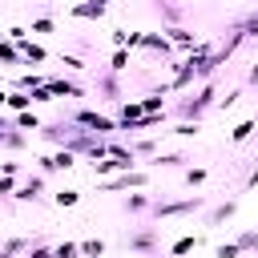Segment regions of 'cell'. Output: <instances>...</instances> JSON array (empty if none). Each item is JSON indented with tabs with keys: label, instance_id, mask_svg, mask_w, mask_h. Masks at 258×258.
<instances>
[{
	"label": "cell",
	"instance_id": "obj_14",
	"mask_svg": "<svg viewBox=\"0 0 258 258\" xmlns=\"http://www.w3.org/2000/svg\"><path fill=\"white\" fill-rule=\"evenodd\" d=\"M153 246H157L153 234H125V250H145V254H149Z\"/></svg>",
	"mask_w": 258,
	"mask_h": 258
},
{
	"label": "cell",
	"instance_id": "obj_15",
	"mask_svg": "<svg viewBox=\"0 0 258 258\" xmlns=\"http://www.w3.org/2000/svg\"><path fill=\"white\" fill-rule=\"evenodd\" d=\"M254 129H258V117H250V121H238V125L230 129V141H234V145H242V141H246Z\"/></svg>",
	"mask_w": 258,
	"mask_h": 258
},
{
	"label": "cell",
	"instance_id": "obj_22",
	"mask_svg": "<svg viewBox=\"0 0 258 258\" xmlns=\"http://www.w3.org/2000/svg\"><path fill=\"white\" fill-rule=\"evenodd\" d=\"M52 202H56V206H77V202H81V189H56Z\"/></svg>",
	"mask_w": 258,
	"mask_h": 258
},
{
	"label": "cell",
	"instance_id": "obj_38",
	"mask_svg": "<svg viewBox=\"0 0 258 258\" xmlns=\"http://www.w3.org/2000/svg\"><path fill=\"white\" fill-rule=\"evenodd\" d=\"M250 81H254V85H258V60H254V69H250Z\"/></svg>",
	"mask_w": 258,
	"mask_h": 258
},
{
	"label": "cell",
	"instance_id": "obj_9",
	"mask_svg": "<svg viewBox=\"0 0 258 258\" xmlns=\"http://www.w3.org/2000/svg\"><path fill=\"white\" fill-rule=\"evenodd\" d=\"M141 48H149V52H161V56H169V36L165 32H141Z\"/></svg>",
	"mask_w": 258,
	"mask_h": 258
},
{
	"label": "cell",
	"instance_id": "obj_36",
	"mask_svg": "<svg viewBox=\"0 0 258 258\" xmlns=\"http://www.w3.org/2000/svg\"><path fill=\"white\" fill-rule=\"evenodd\" d=\"M8 40H16V44H20V40H28V28H20V24H16V28H8Z\"/></svg>",
	"mask_w": 258,
	"mask_h": 258
},
{
	"label": "cell",
	"instance_id": "obj_21",
	"mask_svg": "<svg viewBox=\"0 0 258 258\" xmlns=\"http://www.w3.org/2000/svg\"><path fill=\"white\" fill-rule=\"evenodd\" d=\"M125 69H129V48H117V52H113V60H109V73H117V77H121Z\"/></svg>",
	"mask_w": 258,
	"mask_h": 258
},
{
	"label": "cell",
	"instance_id": "obj_18",
	"mask_svg": "<svg viewBox=\"0 0 258 258\" xmlns=\"http://www.w3.org/2000/svg\"><path fill=\"white\" fill-rule=\"evenodd\" d=\"M125 210H129V214H145V210H153V198H149V194H133V198L125 202Z\"/></svg>",
	"mask_w": 258,
	"mask_h": 258
},
{
	"label": "cell",
	"instance_id": "obj_28",
	"mask_svg": "<svg viewBox=\"0 0 258 258\" xmlns=\"http://www.w3.org/2000/svg\"><path fill=\"white\" fill-rule=\"evenodd\" d=\"M238 28H242L246 36H254V40H258V12H250L246 20H238Z\"/></svg>",
	"mask_w": 258,
	"mask_h": 258
},
{
	"label": "cell",
	"instance_id": "obj_34",
	"mask_svg": "<svg viewBox=\"0 0 258 258\" xmlns=\"http://www.w3.org/2000/svg\"><path fill=\"white\" fill-rule=\"evenodd\" d=\"M24 258H52V246H28Z\"/></svg>",
	"mask_w": 258,
	"mask_h": 258
},
{
	"label": "cell",
	"instance_id": "obj_19",
	"mask_svg": "<svg viewBox=\"0 0 258 258\" xmlns=\"http://www.w3.org/2000/svg\"><path fill=\"white\" fill-rule=\"evenodd\" d=\"M81 258H105V242L101 238H85L81 242Z\"/></svg>",
	"mask_w": 258,
	"mask_h": 258
},
{
	"label": "cell",
	"instance_id": "obj_12",
	"mask_svg": "<svg viewBox=\"0 0 258 258\" xmlns=\"http://www.w3.org/2000/svg\"><path fill=\"white\" fill-rule=\"evenodd\" d=\"M20 52H24V64H32V60H36V64H44V60L52 56L48 48H40V44H32V40H20Z\"/></svg>",
	"mask_w": 258,
	"mask_h": 258
},
{
	"label": "cell",
	"instance_id": "obj_24",
	"mask_svg": "<svg viewBox=\"0 0 258 258\" xmlns=\"http://www.w3.org/2000/svg\"><path fill=\"white\" fill-rule=\"evenodd\" d=\"M56 60H60L69 73H81V69H85V60H81V56H73V52H56Z\"/></svg>",
	"mask_w": 258,
	"mask_h": 258
},
{
	"label": "cell",
	"instance_id": "obj_8",
	"mask_svg": "<svg viewBox=\"0 0 258 258\" xmlns=\"http://www.w3.org/2000/svg\"><path fill=\"white\" fill-rule=\"evenodd\" d=\"M165 36H169V44H177V48H185V52H194V48H198L194 32H189V28H181V24H169V28H165Z\"/></svg>",
	"mask_w": 258,
	"mask_h": 258
},
{
	"label": "cell",
	"instance_id": "obj_32",
	"mask_svg": "<svg viewBox=\"0 0 258 258\" xmlns=\"http://www.w3.org/2000/svg\"><path fill=\"white\" fill-rule=\"evenodd\" d=\"M109 40H113V48H129V32H125V28H113Z\"/></svg>",
	"mask_w": 258,
	"mask_h": 258
},
{
	"label": "cell",
	"instance_id": "obj_40",
	"mask_svg": "<svg viewBox=\"0 0 258 258\" xmlns=\"http://www.w3.org/2000/svg\"><path fill=\"white\" fill-rule=\"evenodd\" d=\"M0 85H4V77H0Z\"/></svg>",
	"mask_w": 258,
	"mask_h": 258
},
{
	"label": "cell",
	"instance_id": "obj_37",
	"mask_svg": "<svg viewBox=\"0 0 258 258\" xmlns=\"http://www.w3.org/2000/svg\"><path fill=\"white\" fill-rule=\"evenodd\" d=\"M246 185H258V165H254V173L246 177Z\"/></svg>",
	"mask_w": 258,
	"mask_h": 258
},
{
	"label": "cell",
	"instance_id": "obj_29",
	"mask_svg": "<svg viewBox=\"0 0 258 258\" xmlns=\"http://www.w3.org/2000/svg\"><path fill=\"white\" fill-rule=\"evenodd\" d=\"M173 133H177V137H198V121H177Z\"/></svg>",
	"mask_w": 258,
	"mask_h": 258
},
{
	"label": "cell",
	"instance_id": "obj_33",
	"mask_svg": "<svg viewBox=\"0 0 258 258\" xmlns=\"http://www.w3.org/2000/svg\"><path fill=\"white\" fill-rule=\"evenodd\" d=\"M185 181H189V185H202V181H206V169H202V165L185 169Z\"/></svg>",
	"mask_w": 258,
	"mask_h": 258
},
{
	"label": "cell",
	"instance_id": "obj_35",
	"mask_svg": "<svg viewBox=\"0 0 258 258\" xmlns=\"http://www.w3.org/2000/svg\"><path fill=\"white\" fill-rule=\"evenodd\" d=\"M56 24H52V16H40V20H32V32H52Z\"/></svg>",
	"mask_w": 258,
	"mask_h": 258
},
{
	"label": "cell",
	"instance_id": "obj_7",
	"mask_svg": "<svg viewBox=\"0 0 258 258\" xmlns=\"http://www.w3.org/2000/svg\"><path fill=\"white\" fill-rule=\"evenodd\" d=\"M97 89H101V93H105V101H113V105H117V101H125L117 73H101V77H97Z\"/></svg>",
	"mask_w": 258,
	"mask_h": 258
},
{
	"label": "cell",
	"instance_id": "obj_16",
	"mask_svg": "<svg viewBox=\"0 0 258 258\" xmlns=\"http://www.w3.org/2000/svg\"><path fill=\"white\" fill-rule=\"evenodd\" d=\"M198 246H202V238H198V234H185V238H177V242L169 246V254L181 258V254H189V250H198Z\"/></svg>",
	"mask_w": 258,
	"mask_h": 258
},
{
	"label": "cell",
	"instance_id": "obj_11",
	"mask_svg": "<svg viewBox=\"0 0 258 258\" xmlns=\"http://www.w3.org/2000/svg\"><path fill=\"white\" fill-rule=\"evenodd\" d=\"M48 89H52V97H85V85H77V81H52L48 77Z\"/></svg>",
	"mask_w": 258,
	"mask_h": 258
},
{
	"label": "cell",
	"instance_id": "obj_27",
	"mask_svg": "<svg viewBox=\"0 0 258 258\" xmlns=\"http://www.w3.org/2000/svg\"><path fill=\"white\" fill-rule=\"evenodd\" d=\"M214 258H242V246H238V242H222V246L214 250Z\"/></svg>",
	"mask_w": 258,
	"mask_h": 258
},
{
	"label": "cell",
	"instance_id": "obj_13",
	"mask_svg": "<svg viewBox=\"0 0 258 258\" xmlns=\"http://www.w3.org/2000/svg\"><path fill=\"white\" fill-rule=\"evenodd\" d=\"M0 60H4V64H24V52H20V44L4 36V40H0Z\"/></svg>",
	"mask_w": 258,
	"mask_h": 258
},
{
	"label": "cell",
	"instance_id": "obj_17",
	"mask_svg": "<svg viewBox=\"0 0 258 258\" xmlns=\"http://www.w3.org/2000/svg\"><path fill=\"white\" fill-rule=\"evenodd\" d=\"M12 125H16V129H40L44 121H40L32 109H24V113H16V117H12Z\"/></svg>",
	"mask_w": 258,
	"mask_h": 258
},
{
	"label": "cell",
	"instance_id": "obj_2",
	"mask_svg": "<svg viewBox=\"0 0 258 258\" xmlns=\"http://www.w3.org/2000/svg\"><path fill=\"white\" fill-rule=\"evenodd\" d=\"M149 185V173L145 169H121L113 177H101L97 181V194H117V189H145Z\"/></svg>",
	"mask_w": 258,
	"mask_h": 258
},
{
	"label": "cell",
	"instance_id": "obj_23",
	"mask_svg": "<svg viewBox=\"0 0 258 258\" xmlns=\"http://www.w3.org/2000/svg\"><path fill=\"white\" fill-rule=\"evenodd\" d=\"M234 242L242 246V254H246V250H258V230H242V234H238Z\"/></svg>",
	"mask_w": 258,
	"mask_h": 258
},
{
	"label": "cell",
	"instance_id": "obj_26",
	"mask_svg": "<svg viewBox=\"0 0 258 258\" xmlns=\"http://www.w3.org/2000/svg\"><path fill=\"white\" fill-rule=\"evenodd\" d=\"M234 210H238V202H222V206L210 214V222H226V218H234Z\"/></svg>",
	"mask_w": 258,
	"mask_h": 258
},
{
	"label": "cell",
	"instance_id": "obj_25",
	"mask_svg": "<svg viewBox=\"0 0 258 258\" xmlns=\"http://www.w3.org/2000/svg\"><path fill=\"white\" fill-rule=\"evenodd\" d=\"M181 161H185L181 153H153V165H169V169H177Z\"/></svg>",
	"mask_w": 258,
	"mask_h": 258
},
{
	"label": "cell",
	"instance_id": "obj_1",
	"mask_svg": "<svg viewBox=\"0 0 258 258\" xmlns=\"http://www.w3.org/2000/svg\"><path fill=\"white\" fill-rule=\"evenodd\" d=\"M210 105H218V85H214V81H206L194 97H185V101L177 105V113H181V121H198Z\"/></svg>",
	"mask_w": 258,
	"mask_h": 258
},
{
	"label": "cell",
	"instance_id": "obj_5",
	"mask_svg": "<svg viewBox=\"0 0 258 258\" xmlns=\"http://www.w3.org/2000/svg\"><path fill=\"white\" fill-rule=\"evenodd\" d=\"M105 12H109V0H81V4L69 8L73 20H101Z\"/></svg>",
	"mask_w": 258,
	"mask_h": 258
},
{
	"label": "cell",
	"instance_id": "obj_6",
	"mask_svg": "<svg viewBox=\"0 0 258 258\" xmlns=\"http://www.w3.org/2000/svg\"><path fill=\"white\" fill-rule=\"evenodd\" d=\"M40 194H44V173H28V177L16 185V194H12V198H16V202H36Z\"/></svg>",
	"mask_w": 258,
	"mask_h": 258
},
{
	"label": "cell",
	"instance_id": "obj_30",
	"mask_svg": "<svg viewBox=\"0 0 258 258\" xmlns=\"http://www.w3.org/2000/svg\"><path fill=\"white\" fill-rule=\"evenodd\" d=\"M48 101H52V89H48V85L32 89V105H48Z\"/></svg>",
	"mask_w": 258,
	"mask_h": 258
},
{
	"label": "cell",
	"instance_id": "obj_4",
	"mask_svg": "<svg viewBox=\"0 0 258 258\" xmlns=\"http://www.w3.org/2000/svg\"><path fill=\"white\" fill-rule=\"evenodd\" d=\"M202 206H206V198L194 194V198H185V202H153V214H157V218H173V214H194V210H202Z\"/></svg>",
	"mask_w": 258,
	"mask_h": 258
},
{
	"label": "cell",
	"instance_id": "obj_10",
	"mask_svg": "<svg viewBox=\"0 0 258 258\" xmlns=\"http://www.w3.org/2000/svg\"><path fill=\"white\" fill-rule=\"evenodd\" d=\"M4 109H8V113H24V109H32V93H24V89H8Z\"/></svg>",
	"mask_w": 258,
	"mask_h": 258
},
{
	"label": "cell",
	"instance_id": "obj_20",
	"mask_svg": "<svg viewBox=\"0 0 258 258\" xmlns=\"http://www.w3.org/2000/svg\"><path fill=\"white\" fill-rule=\"evenodd\" d=\"M52 258H81V242H56Z\"/></svg>",
	"mask_w": 258,
	"mask_h": 258
},
{
	"label": "cell",
	"instance_id": "obj_39",
	"mask_svg": "<svg viewBox=\"0 0 258 258\" xmlns=\"http://www.w3.org/2000/svg\"><path fill=\"white\" fill-rule=\"evenodd\" d=\"M4 97H8V89H4V85H0V109H4Z\"/></svg>",
	"mask_w": 258,
	"mask_h": 258
},
{
	"label": "cell",
	"instance_id": "obj_31",
	"mask_svg": "<svg viewBox=\"0 0 258 258\" xmlns=\"http://www.w3.org/2000/svg\"><path fill=\"white\" fill-rule=\"evenodd\" d=\"M8 194H16V177L12 173H0V198H8Z\"/></svg>",
	"mask_w": 258,
	"mask_h": 258
},
{
	"label": "cell",
	"instance_id": "obj_3",
	"mask_svg": "<svg viewBox=\"0 0 258 258\" xmlns=\"http://www.w3.org/2000/svg\"><path fill=\"white\" fill-rule=\"evenodd\" d=\"M73 121L77 125H85V129H93V133H117V117H105V113H93V109H77L73 113Z\"/></svg>",
	"mask_w": 258,
	"mask_h": 258
}]
</instances>
